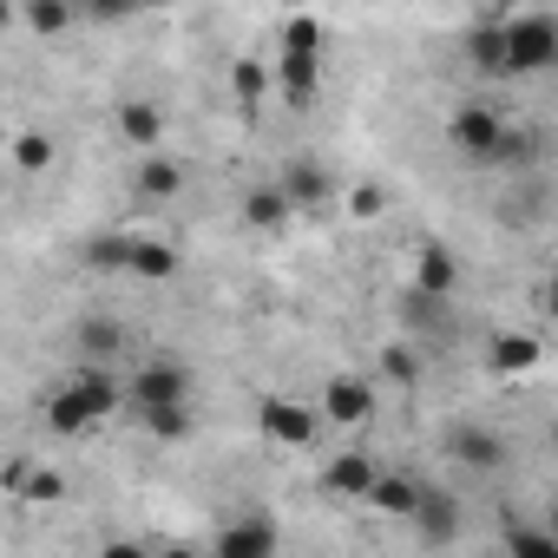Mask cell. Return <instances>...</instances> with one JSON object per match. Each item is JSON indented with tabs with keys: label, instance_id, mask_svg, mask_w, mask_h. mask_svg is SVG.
<instances>
[{
	"label": "cell",
	"instance_id": "74e56055",
	"mask_svg": "<svg viewBox=\"0 0 558 558\" xmlns=\"http://www.w3.org/2000/svg\"><path fill=\"white\" fill-rule=\"evenodd\" d=\"M21 21V8H8V0H0V27H14Z\"/></svg>",
	"mask_w": 558,
	"mask_h": 558
},
{
	"label": "cell",
	"instance_id": "d6a6232c",
	"mask_svg": "<svg viewBox=\"0 0 558 558\" xmlns=\"http://www.w3.org/2000/svg\"><path fill=\"white\" fill-rule=\"evenodd\" d=\"M381 375H388V381H401V388H414V381H421L414 349H381Z\"/></svg>",
	"mask_w": 558,
	"mask_h": 558
},
{
	"label": "cell",
	"instance_id": "9c48e42d",
	"mask_svg": "<svg viewBox=\"0 0 558 558\" xmlns=\"http://www.w3.org/2000/svg\"><path fill=\"white\" fill-rule=\"evenodd\" d=\"M414 532H421V545H453L460 538V525H466V512H460V499L447 493V486H421V506H414V519H408Z\"/></svg>",
	"mask_w": 558,
	"mask_h": 558
},
{
	"label": "cell",
	"instance_id": "4dcf8cb0",
	"mask_svg": "<svg viewBox=\"0 0 558 558\" xmlns=\"http://www.w3.org/2000/svg\"><path fill=\"white\" fill-rule=\"evenodd\" d=\"M14 165H21V171H47V165H53V138H47V132H21V138H14Z\"/></svg>",
	"mask_w": 558,
	"mask_h": 558
},
{
	"label": "cell",
	"instance_id": "484cf974",
	"mask_svg": "<svg viewBox=\"0 0 558 558\" xmlns=\"http://www.w3.org/2000/svg\"><path fill=\"white\" fill-rule=\"evenodd\" d=\"M21 21H27L34 34H66L80 14L66 8V0H27V8H21Z\"/></svg>",
	"mask_w": 558,
	"mask_h": 558
},
{
	"label": "cell",
	"instance_id": "836d02e7",
	"mask_svg": "<svg viewBox=\"0 0 558 558\" xmlns=\"http://www.w3.org/2000/svg\"><path fill=\"white\" fill-rule=\"evenodd\" d=\"M388 210V197H381V184H355L349 191V217H362V223H375Z\"/></svg>",
	"mask_w": 558,
	"mask_h": 558
},
{
	"label": "cell",
	"instance_id": "4fadbf2b",
	"mask_svg": "<svg viewBox=\"0 0 558 558\" xmlns=\"http://www.w3.org/2000/svg\"><path fill=\"white\" fill-rule=\"evenodd\" d=\"M466 66L473 73H486V80H506V40H499V8L493 14H480L473 27H466Z\"/></svg>",
	"mask_w": 558,
	"mask_h": 558
},
{
	"label": "cell",
	"instance_id": "5bb4252c",
	"mask_svg": "<svg viewBox=\"0 0 558 558\" xmlns=\"http://www.w3.org/2000/svg\"><path fill=\"white\" fill-rule=\"evenodd\" d=\"M375 473H381V466H375L368 453H355V447H349V453H336V460L323 466V493H329V499H368Z\"/></svg>",
	"mask_w": 558,
	"mask_h": 558
},
{
	"label": "cell",
	"instance_id": "7c38bea8",
	"mask_svg": "<svg viewBox=\"0 0 558 558\" xmlns=\"http://www.w3.org/2000/svg\"><path fill=\"white\" fill-rule=\"evenodd\" d=\"M421 486H427L421 473H388V466H381V473H375V486H368V506H375L381 519H401V525H408V519H414V506H421Z\"/></svg>",
	"mask_w": 558,
	"mask_h": 558
},
{
	"label": "cell",
	"instance_id": "8d00e7d4",
	"mask_svg": "<svg viewBox=\"0 0 558 558\" xmlns=\"http://www.w3.org/2000/svg\"><path fill=\"white\" fill-rule=\"evenodd\" d=\"M151 558H204L197 545H165V551H151Z\"/></svg>",
	"mask_w": 558,
	"mask_h": 558
},
{
	"label": "cell",
	"instance_id": "e0dca14e",
	"mask_svg": "<svg viewBox=\"0 0 558 558\" xmlns=\"http://www.w3.org/2000/svg\"><path fill=\"white\" fill-rule=\"evenodd\" d=\"M132 191H138L145 204H171V197L184 191V165H178V158H165V151H151V158H138Z\"/></svg>",
	"mask_w": 558,
	"mask_h": 558
},
{
	"label": "cell",
	"instance_id": "ba28073f",
	"mask_svg": "<svg viewBox=\"0 0 558 558\" xmlns=\"http://www.w3.org/2000/svg\"><path fill=\"white\" fill-rule=\"evenodd\" d=\"M316 421H336V427H362L375 421V388L362 375H329L323 401H316Z\"/></svg>",
	"mask_w": 558,
	"mask_h": 558
},
{
	"label": "cell",
	"instance_id": "1f68e13d",
	"mask_svg": "<svg viewBox=\"0 0 558 558\" xmlns=\"http://www.w3.org/2000/svg\"><path fill=\"white\" fill-rule=\"evenodd\" d=\"M447 310H453V303H427V296H414V290L401 296V323H408V329H440Z\"/></svg>",
	"mask_w": 558,
	"mask_h": 558
},
{
	"label": "cell",
	"instance_id": "603a6c76",
	"mask_svg": "<svg viewBox=\"0 0 558 558\" xmlns=\"http://www.w3.org/2000/svg\"><path fill=\"white\" fill-rule=\"evenodd\" d=\"M47 427H53V434H66V440L93 427V414H86V401H80V395H73L66 381H60V388L47 395Z\"/></svg>",
	"mask_w": 558,
	"mask_h": 558
},
{
	"label": "cell",
	"instance_id": "6da1fadb",
	"mask_svg": "<svg viewBox=\"0 0 558 558\" xmlns=\"http://www.w3.org/2000/svg\"><path fill=\"white\" fill-rule=\"evenodd\" d=\"M499 40H506V80H532L558 66V14L545 8L499 14Z\"/></svg>",
	"mask_w": 558,
	"mask_h": 558
},
{
	"label": "cell",
	"instance_id": "7402d4cb",
	"mask_svg": "<svg viewBox=\"0 0 558 558\" xmlns=\"http://www.w3.org/2000/svg\"><path fill=\"white\" fill-rule=\"evenodd\" d=\"M243 223H250V230H283V223H290V204H283V191H276V184H256V191H243Z\"/></svg>",
	"mask_w": 558,
	"mask_h": 558
},
{
	"label": "cell",
	"instance_id": "44dd1931",
	"mask_svg": "<svg viewBox=\"0 0 558 558\" xmlns=\"http://www.w3.org/2000/svg\"><path fill=\"white\" fill-rule=\"evenodd\" d=\"M119 342H125V336H119V323H106V316H86V323L73 329V349H80L86 368H106V362L119 355Z\"/></svg>",
	"mask_w": 558,
	"mask_h": 558
},
{
	"label": "cell",
	"instance_id": "30bf717a",
	"mask_svg": "<svg viewBox=\"0 0 558 558\" xmlns=\"http://www.w3.org/2000/svg\"><path fill=\"white\" fill-rule=\"evenodd\" d=\"M276 191H283V204H290V217H296V210H323L329 191H336V178H329L316 158H290L283 178H276Z\"/></svg>",
	"mask_w": 558,
	"mask_h": 558
},
{
	"label": "cell",
	"instance_id": "8992f818",
	"mask_svg": "<svg viewBox=\"0 0 558 558\" xmlns=\"http://www.w3.org/2000/svg\"><path fill=\"white\" fill-rule=\"evenodd\" d=\"M414 296H427V303H453L460 296V256L447 250V243H421L414 250V283H408Z\"/></svg>",
	"mask_w": 558,
	"mask_h": 558
},
{
	"label": "cell",
	"instance_id": "e575fe53",
	"mask_svg": "<svg viewBox=\"0 0 558 558\" xmlns=\"http://www.w3.org/2000/svg\"><path fill=\"white\" fill-rule=\"evenodd\" d=\"M99 558H151V551H145L138 538H106V545H99Z\"/></svg>",
	"mask_w": 558,
	"mask_h": 558
},
{
	"label": "cell",
	"instance_id": "52a82bcc",
	"mask_svg": "<svg viewBox=\"0 0 558 558\" xmlns=\"http://www.w3.org/2000/svg\"><path fill=\"white\" fill-rule=\"evenodd\" d=\"M276 525L263 519V512H243V519H230V525H217V545L204 551V558H276Z\"/></svg>",
	"mask_w": 558,
	"mask_h": 558
},
{
	"label": "cell",
	"instance_id": "d590c367",
	"mask_svg": "<svg viewBox=\"0 0 558 558\" xmlns=\"http://www.w3.org/2000/svg\"><path fill=\"white\" fill-rule=\"evenodd\" d=\"M86 14H93V21H106V27H112V21H125V8H119V0H99V8H86Z\"/></svg>",
	"mask_w": 558,
	"mask_h": 558
},
{
	"label": "cell",
	"instance_id": "8fae6325",
	"mask_svg": "<svg viewBox=\"0 0 558 558\" xmlns=\"http://www.w3.org/2000/svg\"><path fill=\"white\" fill-rule=\"evenodd\" d=\"M66 388H73V395L86 401V414H93V427H106V421H112V414L125 408V388L112 381V368H86V362H80V368L66 375Z\"/></svg>",
	"mask_w": 558,
	"mask_h": 558
},
{
	"label": "cell",
	"instance_id": "f1b7e54d",
	"mask_svg": "<svg viewBox=\"0 0 558 558\" xmlns=\"http://www.w3.org/2000/svg\"><path fill=\"white\" fill-rule=\"evenodd\" d=\"M283 53H323V21L316 14H290L283 21Z\"/></svg>",
	"mask_w": 558,
	"mask_h": 558
},
{
	"label": "cell",
	"instance_id": "3957f363",
	"mask_svg": "<svg viewBox=\"0 0 558 558\" xmlns=\"http://www.w3.org/2000/svg\"><path fill=\"white\" fill-rule=\"evenodd\" d=\"M447 138H453V151H466L473 165H493V151H499V138H506V112L486 106V99H473V106H460V112L447 119Z\"/></svg>",
	"mask_w": 558,
	"mask_h": 558
},
{
	"label": "cell",
	"instance_id": "d6986e66",
	"mask_svg": "<svg viewBox=\"0 0 558 558\" xmlns=\"http://www.w3.org/2000/svg\"><path fill=\"white\" fill-rule=\"evenodd\" d=\"M276 86L290 106H310L323 86V53H276Z\"/></svg>",
	"mask_w": 558,
	"mask_h": 558
},
{
	"label": "cell",
	"instance_id": "ac0fdd59",
	"mask_svg": "<svg viewBox=\"0 0 558 558\" xmlns=\"http://www.w3.org/2000/svg\"><path fill=\"white\" fill-rule=\"evenodd\" d=\"M8 493H14V499H27V506H60V499H66V473L14 460V466H8Z\"/></svg>",
	"mask_w": 558,
	"mask_h": 558
},
{
	"label": "cell",
	"instance_id": "9a60e30c",
	"mask_svg": "<svg viewBox=\"0 0 558 558\" xmlns=\"http://www.w3.org/2000/svg\"><path fill=\"white\" fill-rule=\"evenodd\" d=\"M538 355H545V342L525 336V329H499V336L486 342V368H493V375H525V368H538Z\"/></svg>",
	"mask_w": 558,
	"mask_h": 558
},
{
	"label": "cell",
	"instance_id": "f546056e",
	"mask_svg": "<svg viewBox=\"0 0 558 558\" xmlns=\"http://www.w3.org/2000/svg\"><path fill=\"white\" fill-rule=\"evenodd\" d=\"M506 558H558V538L538 532V525H519V532L506 538Z\"/></svg>",
	"mask_w": 558,
	"mask_h": 558
},
{
	"label": "cell",
	"instance_id": "5b68a950",
	"mask_svg": "<svg viewBox=\"0 0 558 558\" xmlns=\"http://www.w3.org/2000/svg\"><path fill=\"white\" fill-rule=\"evenodd\" d=\"M256 427H263V440H276V447H310L316 440V408H303V401H290V395H269L263 408H256Z\"/></svg>",
	"mask_w": 558,
	"mask_h": 558
},
{
	"label": "cell",
	"instance_id": "ffe728a7",
	"mask_svg": "<svg viewBox=\"0 0 558 558\" xmlns=\"http://www.w3.org/2000/svg\"><path fill=\"white\" fill-rule=\"evenodd\" d=\"M119 138H125L138 158H151V151H158V138H165L158 106H151V99H125V106H119Z\"/></svg>",
	"mask_w": 558,
	"mask_h": 558
},
{
	"label": "cell",
	"instance_id": "277c9868",
	"mask_svg": "<svg viewBox=\"0 0 558 558\" xmlns=\"http://www.w3.org/2000/svg\"><path fill=\"white\" fill-rule=\"evenodd\" d=\"M447 460L460 473H499L506 466V440L486 427V421H453L447 427Z\"/></svg>",
	"mask_w": 558,
	"mask_h": 558
},
{
	"label": "cell",
	"instance_id": "cb8c5ba5",
	"mask_svg": "<svg viewBox=\"0 0 558 558\" xmlns=\"http://www.w3.org/2000/svg\"><path fill=\"white\" fill-rule=\"evenodd\" d=\"M125 230H99V236H86V269L93 276H125Z\"/></svg>",
	"mask_w": 558,
	"mask_h": 558
},
{
	"label": "cell",
	"instance_id": "d4e9b609",
	"mask_svg": "<svg viewBox=\"0 0 558 558\" xmlns=\"http://www.w3.org/2000/svg\"><path fill=\"white\" fill-rule=\"evenodd\" d=\"M138 427H145L151 440H191L197 414H191V408H151V414H138Z\"/></svg>",
	"mask_w": 558,
	"mask_h": 558
},
{
	"label": "cell",
	"instance_id": "7a4b0ae2",
	"mask_svg": "<svg viewBox=\"0 0 558 558\" xmlns=\"http://www.w3.org/2000/svg\"><path fill=\"white\" fill-rule=\"evenodd\" d=\"M191 368L178 362V355H151V362H138L132 368V381H125V408L132 414H151V408H191Z\"/></svg>",
	"mask_w": 558,
	"mask_h": 558
},
{
	"label": "cell",
	"instance_id": "4316f807",
	"mask_svg": "<svg viewBox=\"0 0 558 558\" xmlns=\"http://www.w3.org/2000/svg\"><path fill=\"white\" fill-rule=\"evenodd\" d=\"M230 93H236V99H243V106H263V93H269V66H263V60H250V53H243V60H236V66H230Z\"/></svg>",
	"mask_w": 558,
	"mask_h": 558
},
{
	"label": "cell",
	"instance_id": "83f0119b",
	"mask_svg": "<svg viewBox=\"0 0 558 558\" xmlns=\"http://www.w3.org/2000/svg\"><path fill=\"white\" fill-rule=\"evenodd\" d=\"M532 158H538V138H532L525 125H506V138H499V151H493V165H499V171H525Z\"/></svg>",
	"mask_w": 558,
	"mask_h": 558
},
{
	"label": "cell",
	"instance_id": "2e32d148",
	"mask_svg": "<svg viewBox=\"0 0 558 558\" xmlns=\"http://www.w3.org/2000/svg\"><path fill=\"white\" fill-rule=\"evenodd\" d=\"M125 276H138V283H171V276H178V250L165 236H132L125 243Z\"/></svg>",
	"mask_w": 558,
	"mask_h": 558
}]
</instances>
